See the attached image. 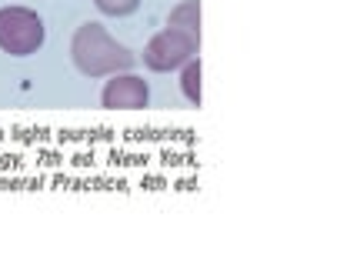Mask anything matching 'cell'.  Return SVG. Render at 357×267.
<instances>
[{"mask_svg": "<svg viewBox=\"0 0 357 267\" xmlns=\"http://www.w3.org/2000/svg\"><path fill=\"white\" fill-rule=\"evenodd\" d=\"M70 57L77 63L80 74L87 77H107V74H121L134 67V54L117 44L100 24H80L74 40H70Z\"/></svg>", "mask_w": 357, "mask_h": 267, "instance_id": "6da1fadb", "label": "cell"}, {"mask_svg": "<svg viewBox=\"0 0 357 267\" xmlns=\"http://www.w3.org/2000/svg\"><path fill=\"white\" fill-rule=\"evenodd\" d=\"M44 44V20L27 7H3L0 10V50L27 57Z\"/></svg>", "mask_w": 357, "mask_h": 267, "instance_id": "7a4b0ae2", "label": "cell"}, {"mask_svg": "<svg viewBox=\"0 0 357 267\" xmlns=\"http://www.w3.org/2000/svg\"><path fill=\"white\" fill-rule=\"evenodd\" d=\"M197 44H201V37H190L187 31L167 27V31H160L154 40L144 47V63H147L151 70H174V67L187 63L197 54Z\"/></svg>", "mask_w": 357, "mask_h": 267, "instance_id": "3957f363", "label": "cell"}, {"mask_svg": "<svg viewBox=\"0 0 357 267\" xmlns=\"http://www.w3.org/2000/svg\"><path fill=\"white\" fill-rule=\"evenodd\" d=\"M100 100L110 110H140L151 100V87H147V80L134 77V74H114V80H107Z\"/></svg>", "mask_w": 357, "mask_h": 267, "instance_id": "277c9868", "label": "cell"}, {"mask_svg": "<svg viewBox=\"0 0 357 267\" xmlns=\"http://www.w3.org/2000/svg\"><path fill=\"white\" fill-rule=\"evenodd\" d=\"M167 27L187 31L190 37H201V7H197V0H184L181 7H174Z\"/></svg>", "mask_w": 357, "mask_h": 267, "instance_id": "5b68a950", "label": "cell"}, {"mask_svg": "<svg viewBox=\"0 0 357 267\" xmlns=\"http://www.w3.org/2000/svg\"><path fill=\"white\" fill-rule=\"evenodd\" d=\"M181 87H184V94L190 104H197L201 107V61H187L184 67V77H181Z\"/></svg>", "mask_w": 357, "mask_h": 267, "instance_id": "8992f818", "label": "cell"}, {"mask_svg": "<svg viewBox=\"0 0 357 267\" xmlns=\"http://www.w3.org/2000/svg\"><path fill=\"white\" fill-rule=\"evenodd\" d=\"M97 7H100V14L127 17V14H134V10L140 7V0H97Z\"/></svg>", "mask_w": 357, "mask_h": 267, "instance_id": "52a82bcc", "label": "cell"}]
</instances>
